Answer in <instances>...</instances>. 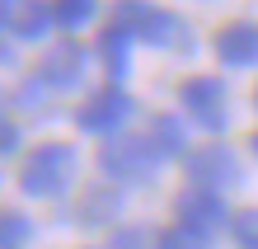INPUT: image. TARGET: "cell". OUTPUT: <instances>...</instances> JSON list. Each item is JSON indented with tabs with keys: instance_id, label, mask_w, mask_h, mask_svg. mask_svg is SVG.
<instances>
[{
	"instance_id": "obj_1",
	"label": "cell",
	"mask_w": 258,
	"mask_h": 249,
	"mask_svg": "<svg viewBox=\"0 0 258 249\" xmlns=\"http://www.w3.org/2000/svg\"><path fill=\"white\" fill-rule=\"evenodd\" d=\"M71 179H75V151L61 141L38 146L19 169V188L28 197H61L71 188Z\"/></svg>"
},
{
	"instance_id": "obj_2",
	"label": "cell",
	"mask_w": 258,
	"mask_h": 249,
	"mask_svg": "<svg viewBox=\"0 0 258 249\" xmlns=\"http://www.w3.org/2000/svg\"><path fill=\"white\" fill-rule=\"evenodd\" d=\"M113 24H122L132 38H146V42H155V47H183V24H178V14L150 5V0H117Z\"/></svg>"
},
{
	"instance_id": "obj_3",
	"label": "cell",
	"mask_w": 258,
	"mask_h": 249,
	"mask_svg": "<svg viewBox=\"0 0 258 249\" xmlns=\"http://www.w3.org/2000/svg\"><path fill=\"white\" fill-rule=\"evenodd\" d=\"M178 99H183L188 118L202 132H225V122H230V104H225V85L216 80V75H192V80H183Z\"/></svg>"
},
{
	"instance_id": "obj_4",
	"label": "cell",
	"mask_w": 258,
	"mask_h": 249,
	"mask_svg": "<svg viewBox=\"0 0 258 249\" xmlns=\"http://www.w3.org/2000/svg\"><path fill=\"white\" fill-rule=\"evenodd\" d=\"M164 155L155 151L150 136H117V141H103L99 146V165L117 179H146Z\"/></svg>"
},
{
	"instance_id": "obj_5",
	"label": "cell",
	"mask_w": 258,
	"mask_h": 249,
	"mask_svg": "<svg viewBox=\"0 0 258 249\" xmlns=\"http://www.w3.org/2000/svg\"><path fill=\"white\" fill-rule=\"evenodd\" d=\"M127 118H132V94L117 89V85L89 94L80 108H75V127H80V132H99V136H113Z\"/></svg>"
},
{
	"instance_id": "obj_6",
	"label": "cell",
	"mask_w": 258,
	"mask_h": 249,
	"mask_svg": "<svg viewBox=\"0 0 258 249\" xmlns=\"http://www.w3.org/2000/svg\"><path fill=\"white\" fill-rule=\"evenodd\" d=\"M188 179H192V188H225V183H235L239 179V160L230 155V146H221V141H207V146H197L188 155Z\"/></svg>"
},
{
	"instance_id": "obj_7",
	"label": "cell",
	"mask_w": 258,
	"mask_h": 249,
	"mask_svg": "<svg viewBox=\"0 0 258 249\" xmlns=\"http://www.w3.org/2000/svg\"><path fill=\"white\" fill-rule=\"evenodd\" d=\"M85 47L80 42H56V47H47L42 52V61H38V80H47V85H56V89H75L85 80Z\"/></svg>"
},
{
	"instance_id": "obj_8",
	"label": "cell",
	"mask_w": 258,
	"mask_h": 249,
	"mask_svg": "<svg viewBox=\"0 0 258 249\" xmlns=\"http://www.w3.org/2000/svg\"><path fill=\"white\" fill-rule=\"evenodd\" d=\"M174 216H178V226H192V230L207 235L211 226L225 221V202L211 188H183V193L174 197Z\"/></svg>"
},
{
	"instance_id": "obj_9",
	"label": "cell",
	"mask_w": 258,
	"mask_h": 249,
	"mask_svg": "<svg viewBox=\"0 0 258 249\" xmlns=\"http://www.w3.org/2000/svg\"><path fill=\"white\" fill-rule=\"evenodd\" d=\"M216 57L225 66H253L258 61V24H225L216 33Z\"/></svg>"
},
{
	"instance_id": "obj_10",
	"label": "cell",
	"mask_w": 258,
	"mask_h": 249,
	"mask_svg": "<svg viewBox=\"0 0 258 249\" xmlns=\"http://www.w3.org/2000/svg\"><path fill=\"white\" fill-rule=\"evenodd\" d=\"M56 24V14H52V5H42V0H19V5L10 10V28H14V38H42L47 28Z\"/></svg>"
},
{
	"instance_id": "obj_11",
	"label": "cell",
	"mask_w": 258,
	"mask_h": 249,
	"mask_svg": "<svg viewBox=\"0 0 258 249\" xmlns=\"http://www.w3.org/2000/svg\"><path fill=\"white\" fill-rule=\"evenodd\" d=\"M99 57H103V66H108V75L117 80V75H127V61H132V33L122 24H108L99 33Z\"/></svg>"
},
{
	"instance_id": "obj_12",
	"label": "cell",
	"mask_w": 258,
	"mask_h": 249,
	"mask_svg": "<svg viewBox=\"0 0 258 249\" xmlns=\"http://www.w3.org/2000/svg\"><path fill=\"white\" fill-rule=\"evenodd\" d=\"M117 212H122V197H117L113 188H89L80 197V212L75 216H80L85 226H99V221H108V216H117Z\"/></svg>"
},
{
	"instance_id": "obj_13",
	"label": "cell",
	"mask_w": 258,
	"mask_h": 249,
	"mask_svg": "<svg viewBox=\"0 0 258 249\" xmlns=\"http://www.w3.org/2000/svg\"><path fill=\"white\" fill-rule=\"evenodd\" d=\"M150 141H155V151L164 155V160H169V155H183V122L160 113L155 122H150Z\"/></svg>"
},
{
	"instance_id": "obj_14",
	"label": "cell",
	"mask_w": 258,
	"mask_h": 249,
	"mask_svg": "<svg viewBox=\"0 0 258 249\" xmlns=\"http://www.w3.org/2000/svg\"><path fill=\"white\" fill-rule=\"evenodd\" d=\"M33 240V221L14 207H0V249H24Z\"/></svg>"
},
{
	"instance_id": "obj_15",
	"label": "cell",
	"mask_w": 258,
	"mask_h": 249,
	"mask_svg": "<svg viewBox=\"0 0 258 249\" xmlns=\"http://www.w3.org/2000/svg\"><path fill=\"white\" fill-rule=\"evenodd\" d=\"M52 14H56V28H85L99 14V0H52Z\"/></svg>"
},
{
	"instance_id": "obj_16",
	"label": "cell",
	"mask_w": 258,
	"mask_h": 249,
	"mask_svg": "<svg viewBox=\"0 0 258 249\" xmlns=\"http://www.w3.org/2000/svg\"><path fill=\"white\" fill-rule=\"evenodd\" d=\"M230 240H235L239 249H258V212H253V207L230 216Z\"/></svg>"
},
{
	"instance_id": "obj_17",
	"label": "cell",
	"mask_w": 258,
	"mask_h": 249,
	"mask_svg": "<svg viewBox=\"0 0 258 249\" xmlns=\"http://www.w3.org/2000/svg\"><path fill=\"white\" fill-rule=\"evenodd\" d=\"M155 244L160 249H207V235H202V230H192V226H169Z\"/></svg>"
},
{
	"instance_id": "obj_18",
	"label": "cell",
	"mask_w": 258,
	"mask_h": 249,
	"mask_svg": "<svg viewBox=\"0 0 258 249\" xmlns=\"http://www.w3.org/2000/svg\"><path fill=\"white\" fill-rule=\"evenodd\" d=\"M14 146H19V127H14V122L5 118V104H0V151H14Z\"/></svg>"
},
{
	"instance_id": "obj_19",
	"label": "cell",
	"mask_w": 258,
	"mask_h": 249,
	"mask_svg": "<svg viewBox=\"0 0 258 249\" xmlns=\"http://www.w3.org/2000/svg\"><path fill=\"white\" fill-rule=\"evenodd\" d=\"M5 24H10V14H5V10H0V28H5Z\"/></svg>"
},
{
	"instance_id": "obj_20",
	"label": "cell",
	"mask_w": 258,
	"mask_h": 249,
	"mask_svg": "<svg viewBox=\"0 0 258 249\" xmlns=\"http://www.w3.org/2000/svg\"><path fill=\"white\" fill-rule=\"evenodd\" d=\"M249 141H253V155H258V132H253V136H249Z\"/></svg>"
},
{
	"instance_id": "obj_21",
	"label": "cell",
	"mask_w": 258,
	"mask_h": 249,
	"mask_svg": "<svg viewBox=\"0 0 258 249\" xmlns=\"http://www.w3.org/2000/svg\"><path fill=\"white\" fill-rule=\"evenodd\" d=\"M253 104H258V94H253Z\"/></svg>"
}]
</instances>
